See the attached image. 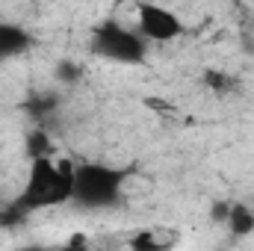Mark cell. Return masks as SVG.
<instances>
[{
  "mask_svg": "<svg viewBox=\"0 0 254 251\" xmlns=\"http://www.w3.org/2000/svg\"><path fill=\"white\" fill-rule=\"evenodd\" d=\"M54 77L60 86H80V80L86 77V68L77 63V60H60L54 68Z\"/></svg>",
  "mask_w": 254,
  "mask_h": 251,
  "instance_id": "cell-11",
  "label": "cell"
},
{
  "mask_svg": "<svg viewBox=\"0 0 254 251\" xmlns=\"http://www.w3.org/2000/svg\"><path fill=\"white\" fill-rule=\"evenodd\" d=\"M127 187V169H116L110 163H77L74 172V201L83 210H104L116 207L125 195Z\"/></svg>",
  "mask_w": 254,
  "mask_h": 251,
  "instance_id": "cell-2",
  "label": "cell"
},
{
  "mask_svg": "<svg viewBox=\"0 0 254 251\" xmlns=\"http://www.w3.org/2000/svg\"><path fill=\"white\" fill-rule=\"evenodd\" d=\"M148 45L151 42L139 30H130L116 18L101 21L89 39V51L98 60H107L116 65H142L148 57Z\"/></svg>",
  "mask_w": 254,
  "mask_h": 251,
  "instance_id": "cell-3",
  "label": "cell"
},
{
  "mask_svg": "<svg viewBox=\"0 0 254 251\" xmlns=\"http://www.w3.org/2000/svg\"><path fill=\"white\" fill-rule=\"evenodd\" d=\"M201 86L216 98H228V95H237L243 83H240L237 74H231L225 68H204L201 71Z\"/></svg>",
  "mask_w": 254,
  "mask_h": 251,
  "instance_id": "cell-6",
  "label": "cell"
},
{
  "mask_svg": "<svg viewBox=\"0 0 254 251\" xmlns=\"http://www.w3.org/2000/svg\"><path fill=\"white\" fill-rule=\"evenodd\" d=\"M225 228L231 231L234 240H246L254 234V207L243 204V201H231V213H228V222Z\"/></svg>",
  "mask_w": 254,
  "mask_h": 251,
  "instance_id": "cell-7",
  "label": "cell"
},
{
  "mask_svg": "<svg viewBox=\"0 0 254 251\" xmlns=\"http://www.w3.org/2000/svg\"><path fill=\"white\" fill-rule=\"evenodd\" d=\"M33 48V36L27 27L15 24V21H0V63L24 57Z\"/></svg>",
  "mask_w": 254,
  "mask_h": 251,
  "instance_id": "cell-5",
  "label": "cell"
},
{
  "mask_svg": "<svg viewBox=\"0 0 254 251\" xmlns=\"http://www.w3.org/2000/svg\"><path fill=\"white\" fill-rule=\"evenodd\" d=\"M68 246L71 249H83V246H89V237L86 234H74V237H68Z\"/></svg>",
  "mask_w": 254,
  "mask_h": 251,
  "instance_id": "cell-13",
  "label": "cell"
},
{
  "mask_svg": "<svg viewBox=\"0 0 254 251\" xmlns=\"http://www.w3.org/2000/svg\"><path fill=\"white\" fill-rule=\"evenodd\" d=\"M24 154L27 160H39V157H57V142L51 139L48 130L36 127L24 136Z\"/></svg>",
  "mask_w": 254,
  "mask_h": 251,
  "instance_id": "cell-8",
  "label": "cell"
},
{
  "mask_svg": "<svg viewBox=\"0 0 254 251\" xmlns=\"http://www.w3.org/2000/svg\"><path fill=\"white\" fill-rule=\"evenodd\" d=\"M228 213H231V201H213L210 204V222L213 225H225Z\"/></svg>",
  "mask_w": 254,
  "mask_h": 251,
  "instance_id": "cell-12",
  "label": "cell"
},
{
  "mask_svg": "<svg viewBox=\"0 0 254 251\" xmlns=\"http://www.w3.org/2000/svg\"><path fill=\"white\" fill-rule=\"evenodd\" d=\"M136 30L148 39V42H175L187 33V24L184 18L163 6V3H151V0H142L136 6Z\"/></svg>",
  "mask_w": 254,
  "mask_h": 251,
  "instance_id": "cell-4",
  "label": "cell"
},
{
  "mask_svg": "<svg viewBox=\"0 0 254 251\" xmlns=\"http://www.w3.org/2000/svg\"><path fill=\"white\" fill-rule=\"evenodd\" d=\"M127 246L133 251H163L169 243L157 237V228H139L127 237Z\"/></svg>",
  "mask_w": 254,
  "mask_h": 251,
  "instance_id": "cell-10",
  "label": "cell"
},
{
  "mask_svg": "<svg viewBox=\"0 0 254 251\" xmlns=\"http://www.w3.org/2000/svg\"><path fill=\"white\" fill-rule=\"evenodd\" d=\"M24 110H27L36 122H42V119H48V116H54V113L60 110V95H57V92H33L30 101L24 104Z\"/></svg>",
  "mask_w": 254,
  "mask_h": 251,
  "instance_id": "cell-9",
  "label": "cell"
},
{
  "mask_svg": "<svg viewBox=\"0 0 254 251\" xmlns=\"http://www.w3.org/2000/svg\"><path fill=\"white\" fill-rule=\"evenodd\" d=\"M74 172L77 163L68 157H39L30 160V172H27V184L21 189V195L15 198V204L30 216L36 210L45 207H60L74 201Z\"/></svg>",
  "mask_w": 254,
  "mask_h": 251,
  "instance_id": "cell-1",
  "label": "cell"
}]
</instances>
